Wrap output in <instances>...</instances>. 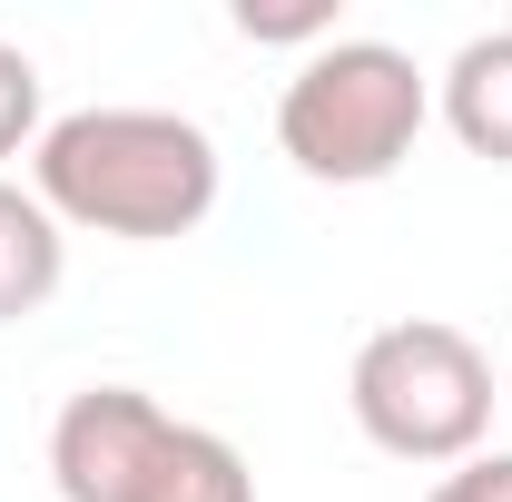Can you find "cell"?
Here are the masks:
<instances>
[{"mask_svg": "<svg viewBox=\"0 0 512 502\" xmlns=\"http://www.w3.org/2000/svg\"><path fill=\"white\" fill-rule=\"evenodd\" d=\"M424 502H512V453H473V463H453Z\"/></svg>", "mask_w": 512, "mask_h": 502, "instance_id": "obj_9", "label": "cell"}, {"mask_svg": "<svg viewBox=\"0 0 512 502\" xmlns=\"http://www.w3.org/2000/svg\"><path fill=\"white\" fill-rule=\"evenodd\" d=\"M227 20H237L247 40H276V50H325V40H335V0H276V10L237 0Z\"/></svg>", "mask_w": 512, "mask_h": 502, "instance_id": "obj_8", "label": "cell"}, {"mask_svg": "<svg viewBox=\"0 0 512 502\" xmlns=\"http://www.w3.org/2000/svg\"><path fill=\"white\" fill-rule=\"evenodd\" d=\"M434 119V79L394 40H325L296 60L276 89V148L316 178V188H375L414 158V138Z\"/></svg>", "mask_w": 512, "mask_h": 502, "instance_id": "obj_2", "label": "cell"}, {"mask_svg": "<svg viewBox=\"0 0 512 502\" xmlns=\"http://www.w3.org/2000/svg\"><path fill=\"white\" fill-rule=\"evenodd\" d=\"M345 404L375 453L394 463H473L483 434H493V355L444 325V315H404L355 345V375H345Z\"/></svg>", "mask_w": 512, "mask_h": 502, "instance_id": "obj_4", "label": "cell"}, {"mask_svg": "<svg viewBox=\"0 0 512 502\" xmlns=\"http://www.w3.org/2000/svg\"><path fill=\"white\" fill-rule=\"evenodd\" d=\"M40 128H50L40 119V60L0 40V168H10L20 148H40Z\"/></svg>", "mask_w": 512, "mask_h": 502, "instance_id": "obj_7", "label": "cell"}, {"mask_svg": "<svg viewBox=\"0 0 512 502\" xmlns=\"http://www.w3.org/2000/svg\"><path fill=\"white\" fill-rule=\"evenodd\" d=\"M30 197L89 237H188L217 207V138L178 109H69L30 148Z\"/></svg>", "mask_w": 512, "mask_h": 502, "instance_id": "obj_1", "label": "cell"}, {"mask_svg": "<svg viewBox=\"0 0 512 502\" xmlns=\"http://www.w3.org/2000/svg\"><path fill=\"white\" fill-rule=\"evenodd\" d=\"M60 266H69L60 217H50L30 188L0 178V325H20V315L50 306V296H60Z\"/></svg>", "mask_w": 512, "mask_h": 502, "instance_id": "obj_6", "label": "cell"}, {"mask_svg": "<svg viewBox=\"0 0 512 502\" xmlns=\"http://www.w3.org/2000/svg\"><path fill=\"white\" fill-rule=\"evenodd\" d=\"M434 109H444V128L473 158L512 168V30H483V40L453 50L444 79H434Z\"/></svg>", "mask_w": 512, "mask_h": 502, "instance_id": "obj_5", "label": "cell"}, {"mask_svg": "<svg viewBox=\"0 0 512 502\" xmlns=\"http://www.w3.org/2000/svg\"><path fill=\"white\" fill-rule=\"evenodd\" d=\"M60 502H256L247 453L207 424H178L138 384H89L50 424Z\"/></svg>", "mask_w": 512, "mask_h": 502, "instance_id": "obj_3", "label": "cell"}]
</instances>
